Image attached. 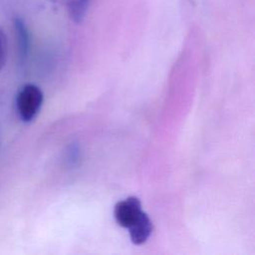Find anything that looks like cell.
Here are the masks:
<instances>
[{
	"label": "cell",
	"mask_w": 255,
	"mask_h": 255,
	"mask_svg": "<svg viewBox=\"0 0 255 255\" xmlns=\"http://www.w3.org/2000/svg\"><path fill=\"white\" fill-rule=\"evenodd\" d=\"M44 96L39 87L27 84L19 91L16 99L17 111L24 122L32 121L39 113Z\"/></svg>",
	"instance_id": "6da1fadb"
},
{
	"label": "cell",
	"mask_w": 255,
	"mask_h": 255,
	"mask_svg": "<svg viewBox=\"0 0 255 255\" xmlns=\"http://www.w3.org/2000/svg\"><path fill=\"white\" fill-rule=\"evenodd\" d=\"M142 213L143 211L141 210V203L139 199L134 196H130L119 201L115 205L114 209V215L117 223L127 229L134 224Z\"/></svg>",
	"instance_id": "7a4b0ae2"
},
{
	"label": "cell",
	"mask_w": 255,
	"mask_h": 255,
	"mask_svg": "<svg viewBox=\"0 0 255 255\" xmlns=\"http://www.w3.org/2000/svg\"><path fill=\"white\" fill-rule=\"evenodd\" d=\"M129 237L134 245H141L146 242L152 232V223L148 215L143 212L139 219L128 228Z\"/></svg>",
	"instance_id": "3957f363"
},
{
	"label": "cell",
	"mask_w": 255,
	"mask_h": 255,
	"mask_svg": "<svg viewBox=\"0 0 255 255\" xmlns=\"http://www.w3.org/2000/svg\"><path fill=\"white\" fill-rule=\"evenodd\" d=\"M14 29L16 34V42L18 49V57L21 63H24L28 57L30 50V34L29 30L20 18L14 19Z\"/></svg>",
	"instance_id": "277c9868"
},
{
	"label": "cell",
	"mask_w": 255,
	"mask_h": 255,
	"mask_svg": "<svg viewBox=\"0 0 255 255\" xmlns=\"http://www.w3.org/2000/svg\"><path fill=\"white\" fill-rule=\"evenodd\" d=\"M90 0H69L68 1V13L70 18L79 23L86 15Z\"/></svg>",
	"instance_id": "5b68a950"
},
{
	"label": "cell",
	"mask_w": 255,
	"mask_h": 255,
	"mask_svg": "<svg viewBox=\"0 0 255 255\" xmlns=\"http://www.w3.org/2000/svg\"><path fill=\"white\" fill-rule=\"evenodd\" d=\"M7 52H8V42L7 37L2 28L0 27V72L5 66L6 59H7Z\"/></svg>",
	"instance_id": "8992f818"
}]
</instances>
